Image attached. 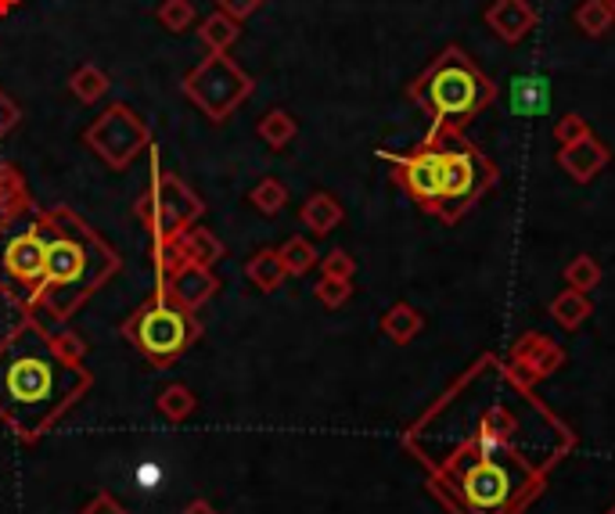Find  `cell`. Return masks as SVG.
Returning <instances> with one entry per match:
<instances>
[{"label": "cell", "instance_id": "obj_32", "mask_svg": "<svg viewBox=\"0 0 615 514\" xmlns=\"http://www.w3.org/2000/svg\"><path fill=\"white\" fill-rule=\"evenodd\" d=\"M349 295H353V281H338V277H321V281H317V299H321L327 309L346 306Z\"/></svg>", "mask_w": 615, "mask_h": 514}, {"label": "cell", "instance_id": "obj_27", "mask_svg": "<svg viewBox=\"0 0 615 514\" xmlns=\"http://www.w3.org/2000/svg\"><path fill=\"white\" fill-rule=\"evenodd\" d=\"M612 22H615V15L605 0H583V4L576 8V25L586 36H605L612 30Z\"/></svg>", "mask_w": 615, "mask_h": 514}, {"label": "cell", "instance_id": "obj_23", "mask_svg": "<svg viewBox=\"0 0 615 514\" xmlns=\"http://www.w3.org/2000/svg\"><path fill=\"white\" fill-rule=\"evenodd\" d=\"M25 206H30V195H25L22 173L11 162H0V216L19 212Z\"/></svg>", "mask_w": 615, "mask_h": 514}, {"label": "cell", "instance_id": "obj_41", "mask_svg": "<svg viewBox=\"0 0 615 514\" xmlns=\"http://www.w3.org/2000/svg\"><path fill=\"white\" fill-rule=\"evenodd\" d=\"M605 4H608V8H612V15H615V0H605Z\"/></svg>", "mask_w": 615, "mask_h": 514}, {"label": "cell", "instance_id": "obj_29", "mask_svg": "<svg viewBox=\"0 0 615 514\" xmlns=\"http://www.w3.org/2000/svg\"><path fill=\"white\" fill-rule=\"evenodd\" d=\"M565 284H569V288L591 295V288H597V284H601V266H597L594 255H576V260L565 266Z\"/></svg>", "mask_w": 615, "mask_h": 514}, {"label": "cell", "instance_id": "obj_24", "mask_svg": "<svg viewBox=\"0 0 615 514\" xmlns=\"http://www.w3.org/2000/svg\"><path fill=\"white\" fill-rule=\"evenodd\" d=\"M68 87H73V94L84 105H94L108 94V76L98 69V65H79V69L73 73V79H68Z\"/></svg>", "mask_w": 615, "mask_h": 514}, {"label": "cell", "instance_id": "obj_42", "mask_svg": "<svg viewBox=\"0 0 615 514\" xmlns=\"http://www.w3.org/2000/svg\"><path fill=\"white\" fill-rule=\"evenodd\" d=\"M605 514H615V504H612V507H608V511H605Z\"/></svg>", "mask_w": 615, "mask_h": 514}, {"label": "cell", "instance_id": "obj_35", "mask_svg": "<svg viewBox=\"0 0 615 514\" xmlns=\"http://www.w3.org/2000/svg\"><path fill=\"white\" fill-rule=\"evenodd\" d=\"M51 338H54V349H58L62 360H68V363H84V357H87L84 338L73 335V331H58V335H51Z\"/></svg>", "mask_w": 615, "mask_h": 514}, {"label": "cell", "instance_id": "obj_40", "mask_svg": "<svg viewBox=\"0 0 615 514\" xmlns=\"http://www.w3.org/2000/svg\"><path fill=\"white\" fill-rule=\"evenodd\" d=\"M15 4H19V0H0V15H8V11L15 8Z\"/></svg>", "mask_w": 615, "mask_h": 514}, {"label": "cell", "instance_id": "obj_19", "mask_svg": "<svg viewBox=\"0 0 615 514\" xmlns=\"http://www.w3.org/2000/svg\"><path fill=\"white\" fill-rule=\"evenodd\" d=\"M245 274L256 284L259 292H278L284 277H289V270H284V260L278 249H259L249 263H245Z\"/></svg>", "mask_w": 615, "mask_h": 514}, {"label": "cell", "instance_id": "obj_1", "mask_svg": "<svg viewBox=\"0 0 615 514\" xmlns=\"http://www.w3.org/2000/svg\"><path fill=\"white\" fill-rule=\"evenodd\" d=\"M403 442L450 514H522L576 450L569 425L497 357L464 371Z\"/></svg>", "mask_w": 615, "mask_h": 514}, {"label": "cell", "instance_id": "obj_21", "mask_svg": "<svg viewBox=\"0 0 615 514\" xmlns=\"http://www.w3.org/2000/svg\"><path fill=\"white\" fill-rule=\"evenodd\" d=\"M238 22L230 19V15H224V11H216V15H209L202 22V30H198V36H202V44L209 47V54H227L230 47H235V40H238Z\"/></svg>", "mask_w": 615, "mask_h": 514}, {"label": "cell", "instance_id": "obj_36", "mask_svg": "<svg viewBox=\"0 0 615 514\" xmlns=\"http://www.w3.org/2000/svg\"><path fill=\"white\" fill-rule=\"evenodd\" d=\"M79 514H127V507H122L108 490H101V493H94V500Z\"/></svg>", "mask_w": 615, "mask_h": 514}, {"label": "cell", "instance_id": "obj_5", "mask_svg": "<svg viewBox=\"0 0 615 514\" xmlns=\"http://www.w3.org/2000/svg\"><path fill=\"white\" fill-rule=\"evenodd\" d=\"M47 270V223L44 209L33 201L19 212L0 216V295L19 309L33 314L40 303Z\"/></svg>", "mask_w": 615, "mask_h": 514}, {"label": "cell", "instance_id": "obj_33", "mask_svg": "<svg viewBox=\"0 0 615 514\" xmlns=\"http://www.w3.org/2000/svg\"><path fill=\"white\" fill-rule=\"evenodd\" d=\"M353 274H357V260H353L349 252H327L321 260V277H338V281H353Z\"/></svg>", "mask_w": 615, "mask_h": 514}, {"label": "cell", "instance_id": "obj_17", "mask_svg": "<svg viewBox=\"0 0 615 514\" xmlns=\"http://www.w3.org/2000/svg\"><path fill=\"white\" fill-rule=\"evenodd\" d=\"M342 206H338V198L335 195H324V192H317V195H310L306 201H303V212H299V220H303V227L306 231H313V234H332L335 227L342 223Z\"/></svg>", "mask_w": 615, "mask_h": 514}, {"label": "cell", "instance_id": "obj_11", "mask_svg": "<svg viewBox=\"0 0 615 514\" xmlns=\"http://www.w3.org/2000/svg\"><path fill=\"white\" fill-rule=\"evenodd\" d=\"M508 368L515 378H522L526 385L547 382L551 374L565 368V349L554 342L551 335L543 331H526L515 338L511 353H508Z\"/></svg>", "mask_w": 615, "mask_h": 514}, {"label": "cell", "instance_id": "obj_14", "mask_svg": "<svg viewBox=\"0 0 615 514\" xmlns=\"http://www.w3.org/2000/svg\"><path fill=\"white\" fill-rule=\"evenodd\" d=\"M608 158H612V152L594 138V133L558 147V166H562L576 184H591L597 173L608 166Z\"/></svg>", "mask_w": 615, "mask_h": 514}, {"label": "cell", "instance_id": "obj_38", "mask_svg": "<svg viewBox=\"0 0 615 514\" xmlns=\"http://www.w3.org/2000/svg\"><path fill=\"white\" fill-rule=\"evenodd\" d=\"M216 4H220V11L224 15H230L235 22H241V19H249L252 11L263 4V0H216Z\"/></svg>", "mask_w": 615, "mask_h": 514}, {"label": "cell", "instance_id": "obj_4", "mask_svg": "<svg viewBox=\"0 0 615 514\" xmlns=\"http://www.w3.org/2000/svg\"><path fill=\"white\" fill-rule=\"evenodd\" d=\"M407 98L425 108L435 130H464L497 101V84L461 47H446L407 87Z\"/></svg>", "mask_w": 615, "mask_h": 514}, {"label": "cell", "instance_id": "obj_37", "mask_svg": "<svg viewBox=\"0 0 615 514\" xmlns=\"http://www.w3.org/2000/svg\"><path fill=\"white\" fill-rule=\"evenodd\" d=\"M15 127H19V105L0 90V141H4Z\"/></svg>", "mask_w": 615, "mask_h": 514}, {"label": "cell", "instance_id": "obj_20", "mask_svg": "<svg viewBox=\"0 0 615 514\" xmlns=\"http://www.w3.org/2000/svg\"><path fill=\"white\" fill-rule=\"evenodd\" d=\"M591 314H594V306H591V295H586V292L565 288L562 295H554V299H551V320L562 331H576Z\"/></svg>", "mask_w": 615, "mask_h": 514}, {"label": "cell", "instance_id": "obj_39", "mask_svg": "<svg viewBox=\"0 0 615 514\" xmlns=\"http://www.w3.org/2000/svg\"><path fill=\"white\" fill-rule=\"evenodd\" d=\"M181 514H220V511H216V507L209 504V500H191V504H187Z\"/></svg>", "mask_w": 615, "mask_h": 514}, {"label": "cell", "instance_id": "obj_26", "mask_svg": "<svg viewBox=\"0 0 615 514\" xmlns=\"http://www.w3.org/2000/svg\"><path fill=\"white\" fill-rule=\"evenodd\" d=\"M278 252L284 260V270H289V277H303L306 270L317 266V249H313L306 238H289Z\"/></svg>", "mask_w": 615, "mask_h": 514}, {"label": "cell", "instance_id": "obj_28", "mask_svg": "<svg viewBox=\"0 0 615 514\" xmlns=\"http://www.w3.org/2000/svg\"><path fill=\"white\" fill-rule=\"evenodd\" d=\"M195 407H198V400L187 385H170L159 396V414L170 417V422H184V417L195 414Z\"/></svg>", "mask_w": 615, "mask_h": 514}, {"label": "cell", "instance_id": "obj_3", "mask_svg": "<svg viewBox=\"0 0 615 514\" xmlns=\"http://www.w3.org/2000/svg\"><path fill=\"white\" fill-rule=\"evenodd\" d=\"M44 223L47 270L36 306H44L51 317L68 320L119 270V252L73 209H44Z\"/></svg>", "mask_w": 615, "mask_h": 514}, {"label": "cell", "instance_id": "obj_22", "mask_svg": "<svg viewBox=\"0 0 615 514\" xmlns=\"http://www.w3.org/2000/svg\"><path fill=\"white\" fill-rule=\"evenodd\" d=\"M295 119L284 112V108H270V112L263 116V123H259V138H263L267 147H273V152H281V147H289L295 141Z\"/></svg>", "mask_w": 615, "mask_h": 514}, {"label": "cell", "instance_id": "obj_34", "mask_svg": "<svg viewBox=\"0 0 615 514\" xmlns=\"http://www.w3.org/2000/svg\"><path fill=\"white\" fill-rule=\"evenodd\" d=\"M586 133H594V130H591V123H586V119H583L580 112H565V116L554 123V141H558V144H572V141L586 138Z\"/></svg>", "mask_w": 615, "mask_h": 514}, {"label": "cell", "instance_id": "obj_10", "mask_svg": "<svg viewBox=\"0 0 615 514\" xmlns=\"http://www.w3.org/2000/svg\"><path fill=\"white\" fill-rule=\"evenodd\" d=\"M84 141L98 152L112 169H127L130 162L141 155V147H148V127L141 123V116L127 105H112L98 116Z\"/></svg>", "mask_w": 615, "mask_h": 514}, {"label": "cell", "instance_id": "obj_30", "mask_svg": "<svg viewBox=\"0 0 615 514\" xmlns=\"http://www.w3.org/2000/svg\"><path fill=\"white\" fill-rule=\"evenodd\" d=\"M249 201H252V206H256L259 212L273 216V212H281V209H284V201H289V192H284V184H281V181H259V184L252 187Z\"/></svg>", "mask_w": 615, "mask_h": 514}, {"label": "cell", "instance_id": "obj_18", "mask_svg": "<svg viewBox=\"0 0 615 514\" xmlns=\"http://www.w3.org/2000/svg\"><path fill=\"white\" fill-rule=\"evenodd\" d=\"M421 328H425V317H421L410 303H396V306L386 309V317H381V331H386V338L396 346L414 342V338L421 335Z\"/></svg>", "mask_w": 615, "mask_h": 514}, {"label": "cell", "instance_id": "obj_8", "mask_svg": "<svg viewBox=\"0 0 615 514\" xmlns=\"http://www.w3.org/2000/svg\"><path fill=\"white\" fill-rule=\"evenodd\" d=\"M184 94L213 119V123H224V119L252 94V79L245 76L227 54H209V58H202V65H195V69L184 76Z\"/></svg>", "mask_w": 615, "mask_h": 514}, {"label": "cell", "instance_id": "obj_31", "mask_svg": "<svg viewBox=\"0 0 615 514\" xmlns=\"http://www.w3.org/2000/svg\"><path fill=\"white\" fill-rule=\"evenodd\" d=\"M159 22L166 25L170 33H181V30H187L191 22H195V8H191V0H162V4H159Z\"/></svg>", "mask_w": 615, "mask_h": 514}, {"label": "cell", "instance_id": "obj_9", "mask_svg": "<svg viewBox=\"0 0 615 514\" xmlns=\"http://www.w3.org/2000/svg\"><path fill=\"white\" fill-rule=\"evenodd\" d=\"M133 212H137V220L148 223L152 238H176L181 231H187L191 223L202 220L205 201H198V195L191 192L187 184L155 169L152 187L141 195Z\"/></svg>", "mask_w": 615, "mask_h": 514}, {"label": "cell", "instance_id": "obj_16", "mask_svg": "<svg viewBox=\"0 0 615 514\" xmlns=\"http://www.w3.org/2000/svg\"><path fill=\"white\" fill-rule=\"evenodd\" d=\"M176 245H181L187 263H198V266H213L224 255V241L216 238L213 231H205V227H198V223H191L187 231L176 234Z\"/></svg>", "mask_w": 615, "mask_h": 514}, {"label": "cell", "instance_id": "obj_15", "mask_svg": "<svg viewBox=\"0 0 615 514\" xmlns=\"http://www.w3.org/2000/svg\"><path fill=\"white\" fill-rule=\"evenodd\" d=\"M508 105L515 116H543L547 105H551V79L540 73L515 76L508 87Z\"/></svg>", "mask_w": 615, "mask_h": 514}, {"label": "cell", "instance_id": "obj_7", "mask_svg": "<svg viewBox=\"0 0 615 514\" xmlns=\"http://www.w3.org/2000/svg\"><path fill=\"white\" fill-rule=\"evenodd\" d=\"M202 331H205L202 320L181 303H173L162 288H155L152 299L122 324V335H127L137 353L152 360L155 368H170V363L181 360L202 338Z\"/></svg>", "mask_w": 615, "mask_h": 514}, {"label": "cell", "instance_id": "obj_13", "mask_svg": "<svg viewBox=\"0 0 615 514\" xmlns=\"http://www.w3.org/2000/svg\"><path fill=\"white\" fill-rule=\"evenodd\" d=\"M486 25L497 33V40L515 47L537 30V8L529 0H494L486 8Z\"/></svg>", "mask_w": 615, "mask_h": 514}, {"label": "cell", "instance_id": "obj_12", "mask_svg": "<svg viewBox=\"0 0 615 514\" xmlns=\"http://www.w3.org/2000/svg\"><path fill=\"white\" fill-rule=\"evenodd\" d=\"M216 288H220V281L213 277L209 266H198V263H184L166 284H162V292H166L173 303H181L184 309H191V314L209 303L216 295Z\"/></svg>", "mask_w": 615, "mask_h": 514}, {"label": "cell", "instance_id": "obj_6", "mask_svg": "<svg viewBox=\"0 0 615 514\" xmlns=\"http://www.w3.org/2000/svg\"><path fill=\"white\" fill-rule=\"evenodd\" d=\"M429 138L440 147V206H435V216L443 223H457L497 184V166L464 138V130L432 127Z\"/></svg>", "mask_w": 615, "mask_h": 514}, {"label": "cell", "instance_id": "obj_2", "mask_svg": "<svg viewBox=\"0 0 615 514\" xmlns=\"http://www.w3.org/2000/svg\"><path fill=\"white\" fill-rule=\"evenodd\" d=\"M94 374L68 363L33 314L0 338V422L22 442H40L87 396Z\"/></svg>", "mask_w": 615, "mask_h": 514}, {"label": "cell", "instance_id": "obj_25", "mask_svg": "<svg viewBox=\"0 0 615 514\" xmlns=\"http://www.w3.org/2000/svg\"><path fill=\"white\" fill-rule=\"evenodd\" d=\"M184 263H187V260H184L181 245H176V238H155V245H152V266H155L159 288H162V284H166Z\"/></svg>", "mask_w": 615, "mask_h": 514}]
</instances>
